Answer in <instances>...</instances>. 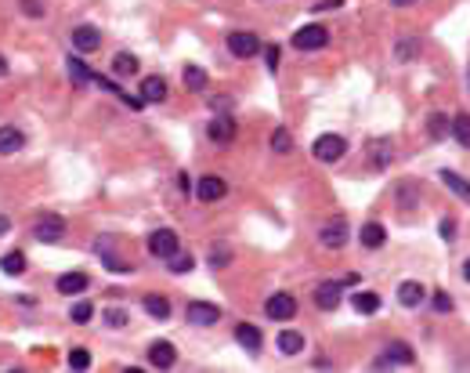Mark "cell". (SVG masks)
<instances>
[{
  "instance_id": "6da1fadb",
  "label": "cell",
  "mask_w": 470,
  "mask_h": 373,
  "mask_svg": "<svg viewBox=\"0 0 470 373\" xmlns=\"http://www.w3.org/2000/svg\"><path fill=\"white\" fill-rule=\"evenodd\" d=\"M290 44L297 48V51H318V48H326L329 44V29L326 26H301V29H297L293 33V40H290Z\"/></svg>"
},
{
  "instance_id": "7a4b0ae2",
  "label": "cell",
  "mask_w": 470,
  "mask_h": 373,
  "mask_svg": "<svg viewBox=\"0 0 470 373\" xmlns=\"http://www.w3.org/2000/svg\"><path fill=\"white\" fill-rule=\"evenodd\" d=\"M344 153H348V141L340 134H322V138H315V145H311V156L322 160V163H336Z\"/></svg>"
},
{
  "instance_id": "3957f363",
  "label": "cell",
  "mask_w": 470,
  "mask_h": 373,
  "mask_svg": "<svg viewBox=\"0 0 470 373\" xmlns=\"http://www.w3.org/2000/svg\"><path fill=\"white\" fill-rule=\"evenodd\" d=\"M318 239H322L326 251H340V246L348 243V218L344 214H336L322 225V232H318Z\"/></svg>"
},
{
  "instance_id": "277c9868",
  "label": "cell",
  "mask_w": 470,
  "mask_h": 373,
  "mask_svg": "<svg viewBox=\"0 0 470 373\" xmlns=\"http://www.w3.org/2000/svg\"><path fill=\"white\" fill-rule=\"evenodd\" d=\"M264 316L275 319V323H290L297 316V297L293 294H271L264 301Z\"/></svg>"
},
{
  "instance_id": "5b68a950",
  "label": "cell",
  "mask_w": 470,
  "mask_h": 373,
  "mask_svg": "<svg viewBox=\"0 0 470 373\" xmlns=\"http://www.w3.org/2000/svg\"><path fill=\"white\" fill-rule=\"evenodd\" d=\"M148 251H152L156 258H163V261H170V258L181 251L178 232H174V229H156L152 236H148Z\"/></svg>"
},
{
  "instance_id": "8992f818",
  "label": "cell",
  "mask_w": 470,
  "mask_h": 373,
  "mask_svg": "<svg viewBox=\"0 0 470 373\" xmlns=\"http://www.w3.org/2000/svg\"><path fill=\"white\" fill-rule=\"evenodd\" d=\"M416 363V356H413V348L409 344H387V348H383V356H376L373 359V366L376 370H387V366H413Z\"/></svg>"
},
{
  "instance_id": "52a82bcc",
  "label": "cell",
  "mask_w": 470,
  "mask_h": 373,
  "mask_svg": "<svg viewBox=\"0 0 470 373\" xmlns=\"http://www.w3.org/2000/svg\"><path fill=\"white\" fill-rule=\"evenodd\" d=\"M33 236L40 243H58L62 236H66V221H62L58 214H40L36 225H33Z\"/></svg>"
},
{
  "instance_id": "ba28073f",
  "label": "cell",
  "mask_w": 470,
  "mask_h": 373,
  "mask_svg": "<svg viewBox=\"0 0 470 373\" xmlns=\"http://www.w3.org/2000/svg\"><path fill=\"white\" fill-rule=\"evenodd\" d=\"M340 301H344V283L326 279V283H318V286H315V304L322 308V312H336Z\"/></svg>"
},
{
  "instance_id": "9c48e42d",
  "label": "cell",
  "mask_w": 470,
  "mask_h": 373,
  "mask_svg": "<svg viewBox=\"0 0 470 373\" xmlns=\"http://www.w3.org/2000/svg\"><path fill=\"white\" fill-rule=\"evenodd\" d=\"M228 51H232L235 58H253V55L261 51V40H257V33L235 29V33H228Z\"/></svg>"
},
{
  "instance_id": "30bf717a",
  "label": "cell",
  "mask_w": 470,
  "mask_h": 373,
  "mask_svg": "<svg viewBox=\"0 0 470 373\" xmlns=\"http://www.w3.org/2000/svg\"><path fill=\"white\" fill-rule=\"evenodd\" d=\"M185 319L192 326H213V323H221V308L210 304V301H192L185 308Z\"/></svg>"
},
{
  "instance_id": "8fae6325",
  "label": "cell",
  "mask_w": 470,
  "mask_h": 373,
  "mask_svg": "<svg viewBox=\"0 0 470 373\" xmlns=\"http://www.w3.org/2000/svg\"><path fill=\"white\" fill-rule=\"evenodd\" d=\"M225 192H228V181H225L221 174H203V178L196 181V199H199V203H218Z\"/></svg>"
},
{
  "instance_id": "7c38bea8",
  "label": "cell",
  "mask_w": 470,
  "mask_h": 373,
  "mask_svg": "<svg viewBox=\"0 0 470 373\" xmlns=\"http://www.w3.org/2000/svg\"><path fill=\"white\" fill-rule=\"evenodd\" d=\"M206 134H210V141H213V145L228 149V145L235 141V120H228V116H213V120H210V127H206Z\"/></svg>"
},
{
  "instance_id": "4fadbf2b",
  "label": "cell",
  "mask_w": 470,
  "mask_h": 373,
  "mask_svg": "<svg viewBox=\"0 0 470 373\" xmlns=\"http://www.w3.org/2000/svg\"><path fill=\"white\" fill-rule=\"evenodd\" d=\"M148 363H152L156 370H170L178 363V348L170 341H152V344H148Z\"/></svg>"
},
{
  "instance_id": "5bb4252c",
  "label": "cell",
  "mask_w": 470,
  "mask_h": 373,
  "mask_svg": "<svg viewBox=\"0 0 470 373\" xmlns=\"http://www.w3.org/2000/svg\"><path fill=\"white\" fill-rule=\"evenodd\" d=\"M73 48H76L80 55H94V51L101 48V33H98L94 26H76V29H73Z\"/></svg>"
},
{
  "instance_id": "9a60e30c",
  "label": "cell",
  "mask_w": 470,
  "mask_h": 373,
  "mask_svg": "<svg viewBox=\"0 0 470 373\" xmlns=\"http://www.w3.org/2000/svg\"><path fill=\"white\" fill-rule=\"evenodd\" d=\"M166 91H170V87H166V80H163V76H156V73L141 80V101H152V106H159V101L166 98Z\"/></svg>"
},
{
  "instance_id": "2e32d148",
  "label": "cell",
  "mask_w": 470,
  "mask_h": 373,
  "mask_svg": "<svg viewBox=\"0 0 470 373\" xmlns=\"http://www.w3.org/2000/svg\"><path fill=\"white\" fill-rule=\"evenodd\" d=\"M383 243H387V229H383L380 221H366V225H362V246H366V251H380Z\"/></svg>"
},
{
  "instance_id": "e0dca14e",
  "label": "cell",
  "mask_w": 470,
  "mask_h": 373,
  "mask_svg": "<svg viewBox=\"0 0 470 373\" xmlns=\"http://www.w3.org/2000/svg\"><path fill=\"white\" fill-rule=\"evenodd\" d=\"M235 341H239L246 351H261V344H264L261 330L253 326V323H239V326H235Z\"/></svg>"
},
{
  "instance_id": "ac0fdd59",
  "label": "cell",
  "mask_w": 470,
  "mask_h": 373,
  "mask_svg": "<svg viewBox=\"0 0 470 373\" xmlns=\"http://www.w3.org/2000/svg\"><path fill=\"white\" fill-rule=\"evenodd\" d=\"M351 304L358 316H376L380 312V294H373V290H358V294H351Z\"/></svg>"
},
{
  "instance_id": "d6986e66",
  "label": "cell",
  "mask_w": 470,
  "mask_h": 373,
  "mask_svg": "<svg viewBox=\"0 0 470 373\" xmlns=\"http://www.w3.org/2000/svg\"><path fill=\"white\" fill-rule=\"evenodd\" d=\"M83 290H87V276H83V272H66V276H58V294L76 297V294H83Z\"/></svg>"
},
{
  "instance_id": "ffe728a7",
  "label": "cell",
  "mask_w": 470,
  "mask_h": 373,
  "mask_svg": "<svg viewBox=\"0 0 470 373\" xmlns=\"http://www.w3.org/2000/svg\"><path fill=\"white\" fill-rule=\"evenodd\" d=\"M423 294H427V290H423V283H416V279H405V283L398 286V301H401L405 308H416V304L423 301Z\"/></svg>"
},
{
  "instance_id": "44dd1931",
  "label": "cell",
  "mask_w": 470,
  "mask_h": 373,
  "mask_svg": "<svg viewBox=\"0 0 470 373\" xmlns=\"http://www.w3.org/2000/svg\"><path fill=\"white\" fill-rule=\"evenodd\" d=\"M22 145H26V138L18 127H0V156H11V153L22 149Z\"/></svg>"
},
{
  "instance_id": "7402d4cb",
  "label": "cell",
  "mask_w": 470,
  "mask_h": 373,
  "mask_svg": "<svg viewBox=\"0 0 470 373\" xmlns=\"http://www.w3.org/2000/svg\"><path fill=\"white\" fill-rule=\"evenodd\" d=\"M441 181H445L448 192H456L463 203H470V181H467V178H460L456 171H441Z\"/></svg>"
},
{
  "instance_id": "603a6c76",
  "label": "cell",
  "mask_w": 470,
  "mask_h": 373,
  "mask_svg": "<svg viewBox=\"0 0 470 373\" xmlns=\"http://www.w3.org/2000/svg\"><path fill=\"white\" fill-rule=\"evenodd\" d=\"M275 344H279V351H283V356H301V351H304V337L297 334V330H283V334H279V341H275Z\"/></svg>"
},
{
  "instance_id": "cb8c5ba5",
  "label": "cell",
  "mask_w": 470,
  "mask_h": 373,
  "mask_svg": "<svg viewBox=\"0 0 470 373\" xmlns=\"http://www.w3.org/2000/svg\"><path fill=\"white\" fill-rule=\"evenodd\" d=\"M427 134H431L434 141H441L445 134H453V120H448L445 113H431V120H427Z\"/></svg>"
},
{
  "instance_id": "d4e9b609",
  "label": "cell",
  "mask_w": 470,
  "mask_h": 373,
  "mask_svg": "<svg viewBox=\"0 0 470 373\" xmlns=\"http://www.w3.org/2000/svg\"><path fill=\"white\" fill-rule=\"evenodd\" d=\"M145 312L152 319H170V301L163 294H145Z\"/></svg>"
},
{
  "instance_id": "484cf974",
  "label": "cell",
  "mask_w": 470,
  "mask_h": 373,
  "mask_svg": "<svg viewBox=\"0 0 470 373\" xmlns=\"http://www.w3.org/2000/svg\"><path fill=\"white\" fill-rule=\"evenodd\" d=\"M0 268H4V276H22L26 272V254L22 251H8L0 258Z\"/></svg>"
},
{
  "instance_id": "4316f807",
  "label": "cell",
  "mask_w": 470,
  "mask_h": 373,
  "mask_svg": "<svg viewBox=\"0 0 470 373\" xmlns=\"http://www.w3.org/2000/svg\"><path fill=\"white\" fill-rule=\"evenodd\" d=\"M113 73H116V76H134V73H138V58H134L131 51H120V55L113 58Z\"/></svg>"
},
{
  "instance_id": "83f0119b",
  "label": "cell",
  "mask_w": 470,
  "mask_h": 373,
  "mask_svg": "<svg viewBox=\"0 0 470 373\" xmlns=\"http://www.w3.org/2000/svg\"><path fill=\"white\" fill-rule=\"evenodd\" d=\"M453 138L463 145V149H470V116L467 113L453 116Z\"/></svg>"
},
{
  "instance_id": "f1b7e54d",
  "label": "cell",
  "mask_w": 470,
  "mask_h": 373,
  "mask_svg": "<svg viewBox=\"0 0 470 373\" xmlns=\"http://www.w3.org/2000/svg\"><path fill=\"white\" fill-rule=\"evenodd\" d=\"M185 87L188 91H203L206 87V73L199 66H185Z\"/></svg>"
},
{
  "instance_id": "f546056e",
  "label": "cell",
  "mask_w": 470,
  "mask_h": 373,
  "mask_svg": "<svg viewBox=\"0 0 470 373\" xmlns=\"http://www.w3.org/2000/svg\"><path fill=\"white\" fill-rule=\"evenodd\" d=\"M271 149H275V153H290V149H293V134H290L286 127H275V131H271Z\"/></svg>"
},
{
  "instance_id": "4dcf8cb0",
  "label": "cell",
  "mask_w": 470,
  "mask_h": 373,
  "mask_svg": "<svg viewBox=\"0 0 470 373\" xmlns=\"http://www.w3.org/2000/svg\"><path fill=\"white\" fill-rule=\"evenodd\" d=\"M91 316H94V304H91V301H76V304L69 308V319H73V323H80V326L87 323Z\"/></svg>"
},
{
  "instance_id": "1f68e13d",
  "label": "cell",
  "mask_w": 470,
  "mask_h": 373,
  "mask_svg": "<svg viewBox=\"0 0 470 373\" xmlns=\"http://www.w3.org/2000/svg\"><path fill=\"white\" fill-rule=\"evenodd\" d=\"M69 73H73V84H76V87L91 84V73H87V66H83L80 58H69Z\"/></svg>"
},
{
  "instance_id": "d6a6232c",
  "label": "cell",
  "mask_w": 470,
  "mask_h": 373,
  "mask_svg": "<svg viewBox=\"0 0 470 373\" xmlns=\"http://www.w3.org/2000/svg\"><path fill=\"white\" fill-rule=\"evenodd\" d=\"M394 55H398V62H413L420 55V40H401V44L394 48Z\"/></svg>"
},
{
  "instance_id": "836d02e7",
  "label": "cell",
  "mask_w": 470,
  "mask_h": 373,
  "mask_svg": "<svg viewBox=\"0 0 470 373\" xmlns=\"http://www.w3.org/2000/svg\"><path fill=\"white\" fill-rule=\"evenodd\" d=\"M69 366H73V370H87V366H91V351H87V348H73V351H69Z\"/></svg>"
},
{
  "instance_id": "e575fe53",
  "label": "cell",
  "mask_w": 470,
  "mask_h": 373,
  "mask_svg": "<svg viewBox=\"0 0 470 373\" xmlns=\"http://www.w3.org/2000/svg\"><path fill=\"white\" fill-rule=\"evenodd\" d=\"M228 261H232V254L225 251V246H213V251H210V265H213V268H225Z\"/></svg>"
},
{
  "instance_id": "d590c367",
  "label": "cell",
  "mask_w": 470,
  "mask_h": 373,
  "mask_svg": "<svg viewBox=\"0 0 470 373\" xmlns=\"http://www.w3.org/2000/svg\"><path fill=\"white\" fill-rule=\"evenodd\" d=\"M105 323H109V326H127V312H123V308H109V312H105Z\"/></svg>"
},
{
  "instance_id": "8d00e7d4",
  "label": "cell",
  "mask_w": 470,
  "mask_h": 373,
  "mask_svg": "<svg viewBox=\"0 0 470 373\" xmlns=\"http://www.w3.org/2000/svg\"><path fill=\"white\" fill-rule=\"evenodd\" d=\"M431 304H434V312H441V316H445V312H453V297L441 294V290L434 294V301H431Z\"/></svg>"
},
{
  "instance_id": "74e56055",
  "label": "cell",
  "mask_w": 470,
  "mask_h": 373,
  "mask_svg": "<svg viewBox=\"0 0 470 373\" xmlns=\"http://www.w3.org/2000/svg\"><path fill=\"white\" fill-rule=\"evenodd\" d=\"M18 4H22V15H33V18L44 15V4H40V0H18Z\"/></svg>"
},
{
  "instance_id": "f35d334b",
  "label": "cell",
  "mask_w": 470,
  "mask_h": 373,
  "mask_svg": "<svg viewBox=\"0 0 470 373\" xmlns=\"http://www.w3.org/2000/svg\"><path fill=\"white\" fill-rule=\"evenodd\" d=\"M170 268H174V272H188V268H192V258H188V254H174V258H170Z\"/></svg>"
},
{
  "instance_id": "ab89813d",
  "label": "cell",
  "mask_w": 470,
  "mask_h": 373,
  "mask_svg": "<svg viewBox=\"0 0 470 373\" xmlns=\"http://www.w3.org/2000/svg\"><path fill=\"white\" fill-rule=\"evenodd\" d=\"M441 239H456V221H453V218L441 221Z\"/></svg>"
},
{
  "instance_id": "60d3db41",
  "label": "cell",
  "mask_w": 470,
  "mask_h": 373,
  "mask_svg": "<svg viewBox=\"0 0 470 373\" xmlns=\"http://www.w3.org/2000/svg\"><path fill=\"white\" fill-rule=\"evenodd\" d=\"M264 58H268V69H271V73L279 69V48H275V44H271V48L264 51Z\"/></svg>"
},
{
  "instance_id": "b9f144b4",
  "label": "cell",
  "mask_w": 470,
  "mask_h": 373,
  "mask_svg": "<svg viewBox=\"0 0 470 373\" xmlns=\"http://www.w3.org/2000/svg\"><path fill=\"white\" fill-rule=\"evenodd\" d=\"M340 4H344V0H322V4H315V11H333Z\"/></svg>"
},
{
  "instance_id": "7bdbcfd3",
  "label": "cell",
  "mask_w": 470,
  "mask_h": 373,
  "mask_svg": "<svg viewBox=\"0 0 470 373\" xmlns=\"http://www.w3.org/2000/svg\"><path fill=\"white\" fill-rule=\"evenodd\" d=\"M4 232H11V218L0 214V236H4Z\"/></svg>"
},
{
  "instance_id": "ee69618b",
  "label": "cell",
  "mask_w": 470,
  "mask_h": 373,
  "mask_svg": "<svg viewBox=\"0 0 470 373\" xmlns=\"http://www.w3.org/2000/svg\"><path fill=\"white\" fill-rule=\"evenodd\" d=\"M394 8H409V4H416V0H391Z\"/></svg>"
},
{
  "instance_id": "f6af8a7d",
  "label": "cell",
  "mask_w": 470,
  "mask_h": 373,
  "mask_svg": "<svg viewBox=\"0 0 470 373\" xmlns=\"http://www.w3.org/2000/svg\"><path fill=\"white\" fill-rule=\"evenodd\" d=\"M463 279H467V283H470V258H467V261H463Z\"/></svg>"
},
{
  "instance_id": "bcb514c9",
  "label": "cell",
  "mask_w": 470,
  "mask_h": 373,
  "mask_svg": "<svg viewBox=\"0 0 470 373\" xmlns=\"http://www.w3.org/2000/svg\"><path fill=\"white\" fill-rule=\"evenodd\" d=\"M0 76H8V62H4V55H0Z\"/></svg>"
},
{
  "instance_id": "7dc6e473",
  "label": "cell",
  "mask_w": 470,
  "mask_h": 373,
  "mask_svg": "<svg viewBox=\"0 0 470 373\" xmlns=\"http://www.w3.org/2000/svg\"><path fill=\"white\" fill-rule=\"evenodd\" d=\"M467 80H470V76H467Z\"/></svg>"
}]
</instances>
